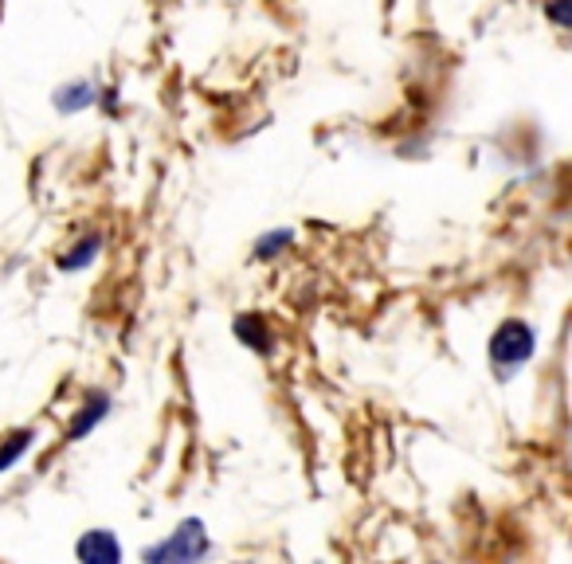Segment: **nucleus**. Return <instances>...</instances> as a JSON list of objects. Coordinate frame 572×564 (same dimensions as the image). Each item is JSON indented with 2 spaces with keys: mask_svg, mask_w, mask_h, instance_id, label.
Here are the masks:
<instances>
[{
  "mask_svg": "<svg viewBox=\"0 0 572 564\" xmlns=\"http://www.w3.org/2000/svg\"><path fill=\"white\" fill-rule=\"evenodd\" d=\"M534 353H537V329L529 326L526 318H506L487 341L490 373H494L498 385L514 380V376L534 361Z\"/></svg>",
  "mask_w": 572,
  "mask_h": 564,
  "instance_id": "1",
  "label": "nucleus"
},
{
  "mask_svg": "<svg viewBox=\"0 0 572 564\" xmlns=\"http://www.w3.org/2000/svg\"><path fill=\"white\" fill-rule=\"evenodd\" d=\"M212 553V541H208V526L200 517H185L177 529H173L165 541L150 545L141 553L145 564H192V561H205Z\"/></svg>",
  "mask_w": 572,
  "mask_h": 564,
  "instance_id": "2",
  "label": "nucleus"
},
{
  "mask_svg": "<svg viewBox=\"0 0 572 564\" xmlns=\"http://www.w3.org/2000/svg\"><path fill=\"white\" fill-rule=\"evenodd\" d=\"M75 561L83 564H118L122 561V541L114 529H86L75 541Z\"/></svg>",
  "mask_w": 572,
  "mask_h": 564,
  "instance_id": "3",
  "label": "nucleus"
},
{
  "mask_svg": "<svg viewBox=\"0 0 572 564\" xmlns=\"http://www.w3.org/2000/svg\"><path fill=\"white\" fill-rule=\"evenodd\" d=\"M110 408H114V400H110V392H103V388H94L91 396H86L83 404H79V412L71 415V423H67V435L63 439L67 443H79V439H86V435L98 427V423L110 415Z\"/></svg>",
  "mask_w": 572,
  "mask_h": 564,
  "instance_id": "4",
  "label": "nucleus"
},
{
  "mask_svg": "<svg viewBox=\"0 0 572 564\" xmlns=\"http://www.w3.org/2000/svg\"><path fill=\"white\" fill-rule=\"evenodd\" d=\"M103 247H106L103 232H86V235H79L75 244L67 247V251L56 259V271H59V274H79V271H86V267L98 263V255H103Z\"/></svg>",
  "mask_w": 572,
  "mask_h": 564,
  "instance_id": "5",
  "label": "nucleus"
},
{
  "mask_svg": "<svg viewBox=\"0 0 572 564\" xmlns=\"http://www.w3.org/2000/svg\"><path fill=\"white\" fill-rule=\"evenodd\" d=\"M232 333L240 345H247L252 353H259V357H271L275 353V333H271V326H267L264 314H252V310L240 314V318L232 321Z\"/></svg>",
  "mask_w": 572,
  "mask_h": 564,
  "instance_id": "6",
  "label": "nucleus"
},
{
  "mask_svg": "<svg viewBox=\"0 0 572 564\" xmlns=\"http://www.w3.org/2000/svg\"><path fill=\"white\" fill-rule=\"evenodd\" d=\"M94 98H98V86H94L91 79H75V83L56 86V94H51V106H56V114H63V118H71V114L91 110Z\"/></svg>",
  "mask_w": 572,
  "mask_h": 564,
  "instance_id": "7",
  "label": "nucleus"
},
{
  "mask_svg": "<svg viewBox=\"0 0 572 564\" xmlns=\"http://www.w3.org/2000/svg\"><path fill=\"white\" fill-rule=\"evenodd\" d=\"M291 247H294V232H291V227H271V232H264L259 239H255L252 259H259V263H271V259H279V255L291 251Z\"/></svg>",
  "mask_w": 572,
  "mask_h": 564,
  "instance_id": "8",
  "label": "nucleus"
},
{
  "mask_svg": "<svg viewBox=\"0 0 572 564\" xmlns=\"http://www.w3.org/2000/svg\"><path fill=\"white\" fill-rule=\"evenodd\" d=\"M32 439H36V432H32V427H20V432H12V435H4V439H0V474H4V470H12L20 459H24V455L32 451Z\"/></svg>",
  "mask_w": 572,
  "mask_h": 564,
  "instance_id": "9",
  "label": "nucleus"
},
{
  "mask_svg": "<svg viewBox=\"0 0 572 564\" xmlns=\"http://www.w3.org/2000/svg\"><path fill=\"white\" fill-rule=\"evenodd\" d=\"M545 16L557 28H569L572 24V0H545Z\"/></svg>",
  "mask_w": 572,
  "mask_h": 564,
  "instance_id": "10",
  "label": "nucleus"
},
{
  "mask_svg": "<svg viewBox=\"0 0 572 564\" xmlns=\"http://www.w3.org/2000/svg\"><path fill=\"white\" fill-rule=\"evenodd\" d=\"M94 106H103L106 114H118V91H114V86H106V91H98V98H94Z\"/></svg>",
  "mask_w": 572,
  "mask_h": 564,
  "instance_id": "11",
  "label": "nucleus"
}]
</instances>
